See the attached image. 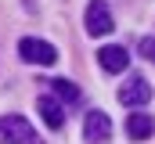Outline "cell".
<instances>
[{
	"label": "cell",
	"instance_id": "10",
	"mask_svg": "<svg viewBox=\"0 0 155 144\" xmlns=\"http://www.w3.org/2000/svg\"><path fill=\"white\" fill-rule=\"evenodd\" d=\"M141 54L148 58V61H155V40L148 36V40H141Z\"/></svg>",
	"mask_w": 155,
	"mask_h": 144
},
{
	"label": "cell",
	"instance_id": "3",
	"mask_svg": "<svg viewBox=\"0 0 155 144\" xmlns=\"http://www.w3.org/2000/svg\"><path fill=\"white\" fill-rule=\"evenodd\" d=\"M119 101L126 108H141L152 101V83L144 79V76H134V79H126L123 87H119Z\"/></svg>",
	"mask_w": 155,
	"mask_h": 144
},
{
	"label": "cell",
	"instance_id": "8",
	"mask_svg": "<svg viewBox=\"0 0 155 144\" xmlns=\"http://www.w3.org/2000/svg\"><path fill=\"white\" fill-rule=\"evenodd\" d=\"M36 108H40V115H43V123H47L51 130H61V126H65V112H61V105H58L54 97H40Z\"/></svg>",
	"mask_w": 155,
	"mask_h": 144
},
{
	"label": "cell",
	"instance_id": "6",
	"mask_svg": "<svg viewBox=\"0 0 155 144\" xmlns=\"http://www.w3.org/2000/svg\"><path fill=\"white\" fill-rule=\"evenodd\" d=\"M97 61H101L105 72H126L130 54H126V47H101L97 51Z\"/></svg>",
	"mask_w": 155,
	"mask_h": 144
},
{
	"label": "cell",
	"instance_id": "4",
	"mask_svg": "<svg viewBox=\"0 0 155 144\" xmlns=\"http://www.w3.org/2000/svg\"><path fill=\"white\" fill-rule=\"evenodd\" d=\"M116 29V22H112V11L105 7V0H90L87 4V33L90 36H108Z\"/></svg>",
	"mask_w": 155,
	"mask_h": 144
},
{
	"label": "cell",
	"instance_id": "5",
	"mask_svg": "<svg viewBox=\"0 0 155 144\" xmlns=\"http://www.w3.org/2000/svg\"><path fill=\"white\" fill-rule=\"evenodd\" d=\"M83 137L90 144H105L108 137H112V119L105 115V112H87V123H83Z\"/></svg>",
	"mask_w": 155,
	"mask_h": 144
},
{
	"label": "cell",
	"instance_id": "9",
	"mask_svg": "<svg viewBox=\"0 0 155 144\" xmlns=\"http://www.w3.org/2000/svg\"><path fill=\"white\" fill-rule=\"evenodd\" d=\"M51 90H54L61 101H69V105H76V101H79V87H76V83H69V79H51Z\"/></svg>",
	"mask_w": 155,
	"mask_h": 144
},
{
	"label": "cell",
	"instance_id": "7",
	"mask_svg": "<svg viewBox=\"0 0 155 144\" xmlns=\"http://www.w3.org/2000/svg\"><path fill=\"white\" fill-rule=\"evenodd\" d=\"M126 133H130V141H148V137L155 133V119L144 115V112H130V119H126Z\"/></svg>",
	"mask_w": 155,
	"mask_h": 144
},
{
	"label": "cell",
	"instance_id": "1",
	"mask_svg": "<svg viewBox=\"0 0 155 144\" xmlns=\"http://www.w3.org/2000/svg\"><path fill=\"white\" fill-rule=\"evenodd\" d=\"M0 144H40V137L22 115H4L0 119Z\"/></svg>",
	"mask_w": 155,
	"mask_h": 144
},
{
	"label": "cell",
	"instance_id": "2",
	"mask_svg": "<svg viewBox=\"0 0 155 144\" xmlns=\"http://www.w3.org/2000/svg\"><path fill=\"white\" fill-rule=\"evenodd\" d=\"M18 54H22L29 65H54V61H58V51H54L47 40H33V36H25V40L18 43Z\"/></svg>",
	"mask_w": 155,
	"mask_h": 144
}]
</instances>
